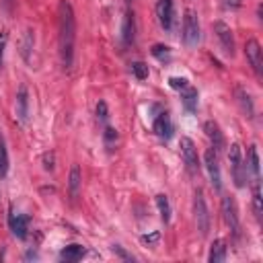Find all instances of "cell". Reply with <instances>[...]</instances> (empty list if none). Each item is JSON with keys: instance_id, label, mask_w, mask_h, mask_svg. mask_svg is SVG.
I'll return each instance as SVG.
<instances>
[{"instance_id": "obj_25", "label": "cell", "mask_w": 263, "mask_h": 263, "mask_svg": "<svg viewBox=\"0 0 263 263\" xmlns=\"http://www.w3.org/2000/svg\"><path fill=\"white\" fill-rule=\"evenodd\" d=\"M8 173V152H6V144L0 136V179H4Z\"/></svg>"}, {"instance_id": "obj_14", "label": "cell", "mask_w": 263, "mask_h": 263, "mask_svg": "<svg viewBox=\"0 0 263 263\" xmlns=\"http://www.w3.org/2000/svg\"><path fill=\"white\" fill-rule=\"evenodd\" d=\"M203 132H205V136L214 142V150H216V152H218L220 148H224V136H222V132H220V127H218L216 121H205V123H203Z\"/></svg>"}, {"instance_id": "obj_1", "label": "cell", "mask_w": 263, "mask_h": 263, "mask_svg": "<svg viewBox=\"0 0 263 263\" xmlns=\"http://www.w3.org/2000/svg\"><path fill=\"white\" fill-rule=\"evenodd\" d=\"M58 21H60V58L62 66L70 68L74 60V41H76V16L72 10V4L62 0L58 8Z\"/></svg>"}, {"instance_id": "obj_34", "label": "cell", "mask_w": 263, "mask_h": 263, "mask_svg": "<svg viewBox=\"0 0 263 263\" xmlns=\"http://www.w3.org/2000/svg\"><path fill=\"white\" fill-rule=\"evenodd\" d=\"M115 140H117V132H115L113 127H107V129H105V142H107V144H113Z\"/></svg>"}, {"instance_id": "obj_23", "label": "cell", "mask_w": 263, "mask_h": 263, "mask_svg": "<svg viewBox=\"0 0 263 263\" xmlns=\"http://www.w3.org/2000/svg\"><path fill=\"white\" fill-rule=\"evenodd\" d=\"M249 168H251L253 177L259 179L261 166H259V152H257V146H251V148H249Z\"/></svg>"}, {"instance_id": "obj_3", "label": "cell", "mask_w": 263, "mask_h": 263, "mask_svg": "<svg viewBox=\"0 0 263 263\" xmlns=\"http://www.w3.org/2000/svg\"><path fill=\"white\" fill-rule=\"evenodd\" d=\"M183 41L189 47L197 45V41H199V18H197L195 10H191V8H187L185 16H183Z\"/></svg>"}, {"instance_id": "obj_8", "label": "cell", "mask_w": 263, "mask_h": 263, "mask_svg": "<svg viewBox=\"0 0 263 263\" xmlns=\"http://www.w3.org/2000/svg\"><path fill=\"white\" fill-rule=\"evenodd\" d=\"M203 162H205V171L210 175V181L214 185L216 191H220L222 187V177H220V166H218V154L214 148H208L205 154H203Z\"/></svg>"}, {"instance_id": "obj_24", "label": "cell", "mask_w": 263, "mask_h": 263, "mask_svg": "<svg viewBox=\"0 0 263 263\" xmlns=\"http://www.w3.org/2000/svg\"><path fill=\"white\" fill-rule=\"evenodd\" d=\"M232 177H234L236 187H245V181H247V166H245L242 162L232 164Z\"/></svg>"}, {"instance_id": "obj_19", "label": "cell", "mask_w": 263, "mask_h": 263, "mask_svg": "<svg viewBox=\"0 0 263 263\" xmlns=\"http://www.w3.org/2000/svg\"><path fill=\"white\" fill-rule=\"evenodd\" d=\"M84 253H86V249L82 247V245H68L66 249H62V253H60V259H64V261H80L82 257H84Z\"/></svg>"}, {"instance_id": "obj_12", "label": "cell", "mask_w": 263, "mask_h": 263, "mask_svg": "<svg viewBox=\"0 0 263 263\" xmlns=\"http://www.w3.org/2000/svg\"><path fill=\"white\" fill-rule=\"evenodd\" d=\"M234 95H236V103L240 105V111L247 117H253L255 115V107H253V101H251V95L247 92V88L245 86H236L234 88Z\"/></svg>"}, {"instance_id": "obj_11", "label": "cell", "mask_w": 263, "mask_h": 263, "mask_svg": "<svg viewBox=\"0 0 263 263\" xmlns=\"http://www.w3.org/2000/svg\"><path fill=\"white\" fill-rule=\"evenodd\" d=\"M154 132H156V136L158 138H162V140H168L171 136H173V123H171V117H168V113H158V117L154 119Z\"/></svg>"}, {"instance_id": "obj_21", "label": "cell", "mask_w": 263, "mask_h": 263, "mask_svg": "<svg viewBox=\"0 0 263 263\" xmlns=\"http://www.w3.org/2000/svg\"><path fill=\"white\" fill-rule=\"evenodd\" d=\"M156 208H158V214H160V220L164 224L171 222V203H168V197L164 193H158L156 195Z\"/></svg>"}, {"instance_id": "obj_6", "label": "cell", "mask_w": 263, "mask_h": 263, "mask_svg": "<svg viewBox=\"0 0 263 263\" xmlns=\"http://www.w3.org/2000/svg\"><path fill=\"white\" fill-rule=\"evenodd\" d=\"M245 55H247L253 72L257 76H261V72H263V49H261V45H259L257 39H249L245 43Z\"/></svg>"}, {"instance_id": "obj_10", "label": "cell", "mask_w": 263, "mask_h": 263, "mask_svg": "<svg viewBox=\"0 0 263 263\" xmlns=\"http://www.w3.org/2000/svg\"><path fill=\"white\" fill-rule=\"evenodd\" d=\"M156 16L162 29H171L173 27V0H158L156 4Z\"/></svg>"}, {"instance_id": "obj_28", "label": "cell", "mask_w": 263, "mask_h": 263, "mask_svg": "<svg viewBox=\"0 0 263 263\" xmlns=\"http://www.w3.org/2000/svg\"><path fill=\"white\" fill-rule=\"evenodd\" d=\"M228 160H230V166L242 162V158H240V146L238 144H230V148H228Z\"/></svg>"}, {"instance_id": "obj_16", "label": "cell", "mask_w": 263, "mask_h": 263, "mask_svg": "<svg viewBox=\"0 0 263 263\" xmlns=\"http://www.w3.org/2000/svg\"><path fill=\"white\" fill-rule=\"evenodd\" d=\"M226 251H228V247H226V240H222V238H216V240L212 242V247H210V255H208V261H210V263H222V261L226 259Z\"/></svg>"}, {"instance_id": "obj_18", "label": "cell", "mask_w": 263, "mask_h": 263, "mask_svg": "<svg viewBox=\"0 0 263 263\" xmlns=\"http://www.w3.org/2000/svg\"><path fill=\"white\" fill-rule=\"evenodd\" d=\"M33 47H35V33H33V29H27L21 39V55L25 58V62H31Z\"/></svg>"}, {"instance_id": "obj_9", "label": "cell", "mask_w": 263, "mask_h": 263, "mask_svg": "<svg viewBox=\"0 0 263 263\" xmlns=\"http://www.w3.org/2000/svg\"><path fill=\"white\" fill-rule=\"evenodd\" d=\"M8 226H10V230H12V234H14L16 238H21V240L27 238V234H29V220H27L25 216L10 212V216H8Z\"/></svg>"}, {"instance_id": "obj_30", "label": "cell", "mask_w": 263, "mask_h": 263, "mask_svg": "<svg viewBox=\"0 0 263 263\" xmlns=\"http://www.w3.org/2000/svg\"><path fill=\"white\" fill-rule=\"evenodd\" d=\"M97 117H99L101 121H107L109 109H107V103H105V101H99V103H97Z\"/></svg>"}, {"instance_id": "obj_20", "label": "cell", "mask_w": 263, "mask_h": 263, "mask_svg": "<svg viewBox=\"0 0 263 263\" xmlns=\"http://www.w3.org/2000/svg\"><path fill=\"white\" fill-rule=\"evenodd\" d=\"M185 92H183V107L187 109V111H195L197 109V99H199V95H197V88H193V86H185L183 88Z\"/></svg>"}, {"instance_id": "obj_32", "label": "cell", "mask_w": 263, "mask_h": 263, "mask_svg": "<svg viewBox=\"0 0 263 263\" xmlns=\"http://www.w3.org/2000/svg\"><path fill=\"white\" fill-rule=\"evenodd\" d=\"M113 253H115V255H117V257H121V259H123V261H134V257H132V255H129V253H125V251H123V249H121V247H117V245H115V247H113Z\"/></svg>"}, {"instance_id": "obj_15", "label": "cell", "mask_w": 263, "mask_h": 263, "mask_svg": "<svg viewBox=\"0 0 263 263\" xmlns=\"http://www.w3.org/2000/svg\"><path fill=\"white\" fill-rule=\"evenodd\" d=\"M121 39H123L125 45L134 43V39H136V23H134V14H132V12H125V16H123Z\"/></svg>"}, {"instance_id": "obj_13", "label": "cell", "mask_w": 263, "mask_h": 263, "mask_svg": "<svg viewBox=\"0 0 263 263\" xmlns=\"http://www.w3.org/2000/svg\"><path fill=\"white\" fill-rule=\"evenodd\" d=\"M16 115H18V119L23 123L29 117V90H27L25 84H21V88L16 92Z\"/></svg>"}, {"instance_id": "obj_35", "label": "cell", "mask_w": 263, "mask_h": 263, "mask_svg": "<svg viewBox=\"0 0 263 263\" xmlns=\"http://www.w3.org/2000/svg\"><path fill=\"white\" fill-rule=\"evenodd\" d=\"M142 240H144V242H148V245H150V242H156V240H158V232L146 234V236H142Z\"/></svg>"}, {"instance_id": "obj_2", "label": "cell", "mask_w": 263, "mask_h": 263, "mask_svg": "<svg viewBox=\"0 0 263 263\" xmlns=\"http://www.w3.org/2000/svg\"><path fill=\"white\" fill-rule=\"evenodd\" d=\"M193 214H195V224H197L199 234L205 236L210 232V212H208V205H205V199H203L201 189L195 191V197H193Z\"/></svg>"}, {"instance_id": "obj_4", "label": "cell", "mask_w": 263, "mask_h": 263, "mask_svg": "<svg viewBox=\"0 0 263 263\" xmlns=\"http://www.w3.org/2000/svg\"><path fill=\"white\" fill-rule=\"evenodd\" d=\"M222 218L226 222V226L232 230V234H238L240 230V220H238V208H236V201L230 197V195H222Z\"/></svg>"}, {"instance_id": "obj_27", "label": "cell", "mask_w": 263, "mask_h": 263, "mask_svg": "<svg viewBox=\"0 0 263 263\" xmlns=\"http://www.w3.org/2000/svg\"><path fill=\"white\" fill-rule=\"evenodd\" d=\"M132 72H134V76L138 78V80H144V78H148V66L144 64V62H134L132 64Z\"/></svg>"}, {"instance_id": "obj_7", "label": "cell", "mask_w": 263, "mask_h": 263, "mask_svg": "<svg viewBox=\"0 0 263 263\" xmlns=\"http://www.w3.org/2000/svg\"><path fill=\"white\" fill-rule=\"evenodd\" d=\"M179 148H181V156H183V160H185L189 173H195L197 166H199V158H197V148H195L193 140L187 138V136H181V140H179Z\"/></svg>"}, {"instance_id": "obj_36", "label": "cell", "mask_w": 263, "mask_h": 263, "mask_svg": "<svg viewBox=\"0 0 263 263\" xmlns=\"http://www.w3.org/2000/svg\"><path fill=\"white\" fill-rule=\"evenodd\" d=\"M0 4H2V8H4V10H12L14 0H0Z\"/></svg>"}, {"instance_id": "obj_33", "label": "cell", "mask_w": 263, "mask_h": 263, "mask_svg": "<svg viewBox=\"0 0 263 263\" xmlns=\"http://www.w3.org/2000/svg\"><path fill=\"white\" fill-rule=\"evenodd\" d=\"M6 41H8V33H6V31H2V33H0V68H2V55H4Z\"/></svg>"}, {"instance_id": "obj_31", "label": "cell", "mask_w": 263, "mask_h": 263, "mask_svg": "<svg viewBox=\"0 0 263 263\" xmlns=\"http://www.w3.org/2000/svg\"><path fill=\"white\" fill-rule=\"evenodd\" d=\"M43 166H45V171H53V154L51 152L43 154Z\"/></svg>"}, {"instance_id": "obj_5", "label": "cell", "mask_w": 263, "mask_h": 263, "mask_svg": "<svg viewBox=\"0 0 263 263\" xmlns=\"http://www.w3.org/2000/svg\"><path fill=\"white\" fill-rule=\"evenodd\" d=\"M214 33H216V37H218L224 53L232 58L234 55V33H232V29L224 21H216L214 23Z\"/></svg>"}, {"instance_id": "obj_26", "label": "cell", "mask_w": 263, "mask_h": 263, "mask_svg": "<svg viewBox=\"0 0 263 263\" xmlns=\"http://www.w3.org/2000/svg\"><path fill=\"white\" fill-rule=\"evenodd\" d=\"M152 55H154L156 60H160V62H168V60H171V49H168L166 45H162V43H156V45L152 47Z\"/></svg>"}, {"instance_id": "obj_29", "label": "cell", "mask_w": 263, "mask_h": 263, "mask_svg": "<svg viewBox=\"0 0 263 263\" xmlns=\"http://www.w3.org/2000/svg\"><path fill=\"white\" fill-rule=\"evenodd\" d=\"M168 84H171L173 88H177V90H179V88L183 90L185 86H189L187 78H179V76H171V78H168Z\"/></svg>"}, {"instance_id": "obj_17", "label": "cell", "mask_w": 263, "mask_h": 263, "mask_svg": "<svg viewBox=\"0 0 263 263\" xmlns=\"http://www.w3.org/2000/svg\"><path fill=\"white\" fill-rule=\"evenodd\" d=\"M80 185H82V173H80V166H78V164H72V168H70V177H68V191H70V197H78V193H80Z\"/></svg>"}, {"instance_id": "obj_22", "label": "cell", "mask_w": 263, "mask_h": 263, "mask_svg": "<svg viewBox=\"0 0 263 263\" xmlns=\"http://www.w3.org/2000/svg\"><path fill=\"white\" fill-rule=\"evenodd\" d=\"M253 212L257 218H261V214H263V197H261L259 179H255V183H253Z\"/></svg>"}]
</instances>
